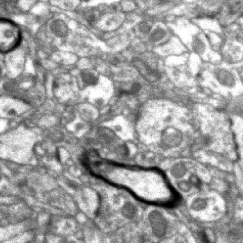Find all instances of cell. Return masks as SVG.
<instances>
[{"mask_svg": "<svg viewBox=\"0 0 243 243\" xmlns=\"http://www.w3.org/2000/svg\"><path fill=\"white\" fill-rule=\"evenodd\" d=\"M2 3H4V0H0V6L2 5Z\"/></svg>", "mask_w": 243, "mask_h": 243, "instance_id": "4", "label": "cell"}, {"mask_svg": "<svg viewBox=\"0 0 243 243\" xmlns=\"http://www.w3.org/2000/svg\"><path fill=\"white\" fill-rule=\"evenodd\" d=\"M82 163L89 172L111 185L125 188L141 201V187L144 202L173 207L178 201V195L170 186L163 172L158 169L137 168L114 163L102 159L96 151H86Z\"/></svg>", "mask_w": 243, "mask_h": 243, "instance_id": "1", "label": "cell"}, {"mask_svg": "<svg viewBox=\"0 0 243 243\" xmlns=\"http://www.w3.org/2000/svg\"><path fill=\"white\" fill-rule=\"evenodd\" d=\"M140 29L145 33H147L150 30V27L148 25L146 24H144L140 25Z\"/></svg>", "mask_w": 243, "mask_h": 243, "instance_id": "3", "label": "cell"}, {"mask_svg": "<svg viewBox=\"0 0 243 243\" xmlns=\"http://www.w3.org/2000/svg\"><path fill=\"white\" fill-rule=\"evenodd\" d=\"M133 66L139 71V73H141L144 77H146V78H150L151 80H154L158 79L159 77H160V74H159L158 71L153 70L147 64L140 60V59H134L133 61Z\"/></svg>", "mask_w": 243, "mask_h": 243, "instance_id": "2", "label": "cell"}]
</instances>
